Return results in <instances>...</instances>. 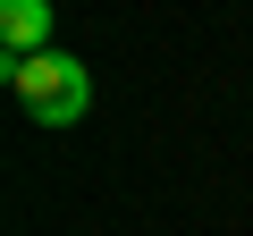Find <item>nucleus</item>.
Listing matches in <instances>:
<instances>
[{
  "instance_id": "nucleus-1",
  "label": "nucleus",
  "mask_w": 253,
  "mask_h": 236,
  "mask_svg": "<svg viewBox=\"0 0 253 236\" xmlns=\"http://www.w3.org/2000/svg\"><path fill=\"white\" fill-rule=\"evenodd\" d=\"M0 76H9V93L26 101V118H42V127H76V118L93 110V76H84V59H68V51L0 59Z\"/></svg>"
},
{
  "instance_id": "nucleus-2",
  "label": "nucleus",
  "mask_w": 253,
  "mask_h": 236,
  "mask_svg": "<svg viewBox=\"0 0 253 236\" xmlns=\"http://www.w3.org/2000/svg\"><path fill=\"white\" fill-rule=\"evenodd\" d=\"M0 42H9V59L59 51V42H51V0H9V9H0Z\"/></svg>"
}]
</instances>
